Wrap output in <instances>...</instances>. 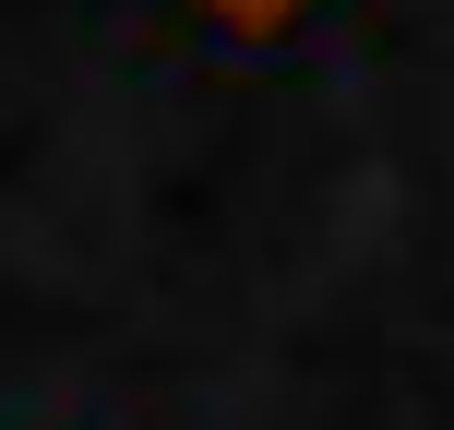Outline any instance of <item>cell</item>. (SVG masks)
Returning a JSON list of instances; mask_svg holds the SVG:
<instances>
[{
    "mask_svg": "<svg viewBox=\"0 0 454 430\" xmlns=\"http://www.w3.org/2000/svg\"><path fill=\"white\" fill-rule=\"evenodd\" d=\"M192 12H215V24H287L299 0H192Z\"/></svg>",
    "mask_w": 454,
    "mask_h": 430,
    "instance_id": "cell-1",
    "label": "cell"
}]
</instances>
